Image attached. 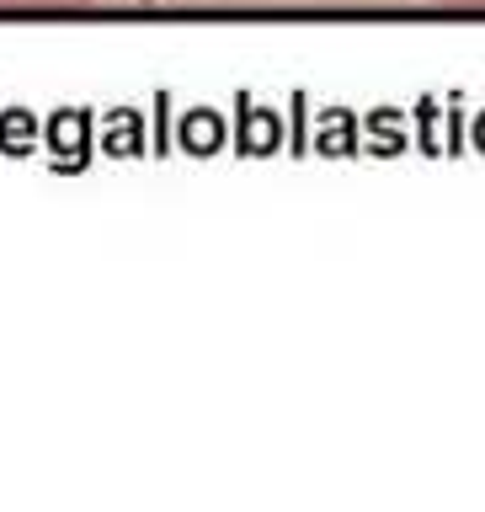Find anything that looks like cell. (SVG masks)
<instances>
[{
	"label": "cell",
	"mask_w": 485,
	"mask_h": 512,
	"mask_svg": "<svg viewBox=\"0 0 485 512\" xmlns=\"http://www.w3.org/2000/svg\"><path fill=\"white\" fill-rule=\"evenodd\" d=\"M432 6H443V11H485V0H432Z\"/></svg>",
	"instance_id": "2"
},
{
	"label": "cell",
	"mask_w": 485,
	"mask_h": 512,
	"mask_svg": "<svg viewBox=\"0 0 485 512\" xmlns=\"http://www.w3.org/2000/svg\"><path fill=\"white\" fill-rule=\"evenodd\" d=\"M96 0H0V16H75Z\"/></svg>",
	"instance_id": "1"
}]
</instances>
